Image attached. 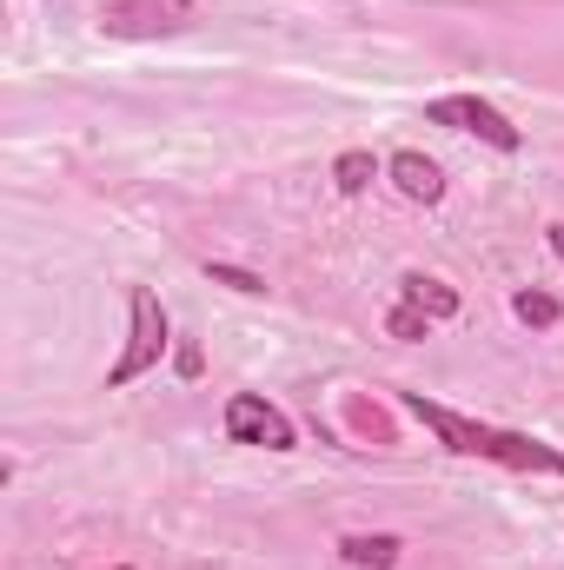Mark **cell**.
Masks as SVG:
<instances>
[{"instance_id":"1","label":"cell","mask_w":564,"mask_h":570,"mask_svg":"<svg viewBox=\"0 0 564 570\" xmlns=\"http://www.w3.org/2000/svg\"><path fill=\"white\" fill-rule=\"evenodd\" d=\"M399 399H406V412H412L425 431H438L458 458H492V464H512V471H552V478H564V451L538 444V438H518V431H492V425H478V419H458L451 405H431L425 392H399Z\"/></svg>"},{"instance_id":"2","label":"cell","mask_w":564,"mask_h":570,"mask_svg":"<svg viewBox=\"0 0 564 570\" xmlns=\"http://www.w3.org/2000/svg\"><path fill=\"white\" fill-rule=\"evenodd\" d=\"M127 318H134L127 352H120V365L107 372V385H114V392H120V385H134V379H146V372L159 365V352H166V305L153 298V285H127Z\"/></svg>"},{"instance_id":"3","label":"cell","mask_w":564,"mask_h":570,"mask_svg":"<svg viewBox=\"0 0 564 570\" xmlns=\"http://www.w3.org/2000/svg\"><path fill=\"white\" fill-rule=\"evenodd\" d=\"M425 120H431V127H451V134H478V140L498 146V153H518V146H525V134H518L492 100H478V94H445V100L425 107Z\"/></svg>"},{"instance_id":"4","label":"cell","mask_w":564,"mask_h":570,"mask_svg":"<svg viewBox=\"0 0 564 570\" xmlns=\"http://www.w3.org/2000/svg\"><path fill=\"white\" fill-rule=\"evenodd\" d=\"M186 20H193V0H114L100 13L114 40H159V33H179Z\"/></svg>"},{"instance_id":"5","label":"cell","mask_w":564,"mask_h":570,"mask_svg":"<svg viewBox=\"0 0 564 570\" xmlns=\"http://www.w3.org/2000/svg\"><path fill=\"white\" fill-rule=\"evenodd\" d=\"M226 438H233V444L292 451V419H285L280 405H266L260 392H233V399H226Z\"/></svg>"},{"instance_id":"6","label":"cell","mask_w":564,"mask_h":570,"mask_svg":"<svg viewBox=\"0 0 564 570\" xmlns=\"http://www.w3.org/2000/svg\"><path fill=\"white\" fill-rule=\"evenodd\" d=\"M392 186H399L406 199H419V206H438V199H445V173H438V159H425V153H392Z\"/></svg>"},{"instance_id":"7","label":"cell","mask_w":564,"mask_h":570,"mask_svg":"<svg viewBox=\"0 0 564 570\" xmlns=\"http://www.w3.org/2000/svg\"><path fill=\"white\" fill-rule=\"evenodd\" d=\"M399 292H406V305H419V312L431 318V325L458 318V292H451L445 279H425V273H406V279H399Z\"/></svg>"},{"instance_id":"8","label":"cell","mask_w":564,"mask_h":570,"mask_svg":"<svg viewBox=\"0 0 564 570\" xmlns=\"http://www.w3.org/2000/svg\"><path fill=\"white\" fill-rule=\"evenodd\" d=\"M399 551H406V544H399V538H386V531H372V538L359 531V538H346V544H339V558H346L352 570H392V564H399Z\"/></svg>"},{"instance_id":"9","label":"cell","mask_w":564,"mask_h":570,"mask_svg":"<svg viewBox=\"0 0 564 570\" xmlns=\"http://www.w3.org/2000/svg\"><path fill=\"white\" fill-rule=\"evenodd\" d=\"M332 179H339V193H366L379 179V159L372 153H339L332 159Z\"/></svg>"},{"instance_id":"10","label":"cell","mask_w":564,"mask_h":570,"mask_svg":"<svg viewBox=\"0 0 564 570\" xmlns=\"http://www.w3.org/2000/svg\"><path fill=\"white\" fill-rule=\"evenodd\" d=\"M512 312H518L525 325H538V332H552V325H558V298H552V292H518V298H512Z\"/></svg>"},{"instance_id":"11","label":"cell","mask_w":564,"mask_h":570,"mask_svg":"<svg viewBox=\"0 0 564 570\" xmlns=\"http://www.w3.org/2000/svg\"><path fill=\"white\" fill-rule=\"evenodd\" d=\"M386 332H392V338H406V345H412V338H425V332H431V318H425L419 305H406V298H399V305H392V312H386Z\"/></svg>"},{"instance_id":"12","label":"cell","mask_w":564,"mask_h":570,"mask_svg":"<svg viewBox=\"0 0 564 570\" xmlns=\"http://www.w3.org/2000/svg\"><path fill=\"white\" fill-rule=\"evenodd\" d=\"M206 279L226 285V292H253V298L266 292V279H260V273H246V266H220V259H206Z\"/></svg>"},{"instance_id":"13","label":"cell","mask_w":564,"mask_h":570,"mask_svg":"<svg viewBox=\"0 0 564 570\" xmlns=\"http://www.w3.org/2000/svg\"><path fill=\"white\" fill-rule=\"evenodd\" d=\"M545 239H552V253H558V259H564V219H558V226H552V233H545Z\"/></svg>"}]
</instances>
